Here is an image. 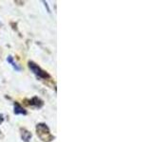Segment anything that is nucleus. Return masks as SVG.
<instances>
[{
	"label": "nucleus",
	"instance_id": "20e7f679",
	"mask_svg": "<svg viewBox=\"0 0 152 142\" xmlns=\"http://www.w3.org/2000/svg\"><path fill=\"white\" fill-rule=\"evenodd\" d=\"M7 62H8L9 64H11L12 67H13L14 69H15L16 71H20V70H21V67L15 63V62L13 61V58H12V56H9V57H8V58H7Z\"/></svg>",
	"mask_w": 152,
	"mask_h": 142
},
{
	"label": "nucleus",
	"instance_id": "39448f33",
	"mask_svg": "<svg viewBox=\"0 0 152 142\" xmlns=\"http://www.w3.org/2000/svg\"><path fill=\"white\" fill-rule=\"evenodd\" d=\"M21 136H22V139L24 141L28 142V141H30V139L31 138V134L28 131H27V130H23Z\"/></svg>",
	"mask_w": 152,
	"mask_h": 142
},
{
	"label": "nucleus",
	"instance_id": "423d86ee",
	"mask_svg": "<svg viewBox=\"0 0 152 142\" xmlns=\"http://www.w3.org/2000/svg\"><path fill=\"white\" fill-rule=\"evenodd\" d=\"M44 4H45V7H46V8L48 9V12H50V8H49V6H48V3L44 1Z\"/></svg>",
	"mask_w": 152,
	"mask_h": 142
},
{
	"label": "nucleus",
	"instance_id": "f03ea898",
	"mask_svg": "<svg viewBox=\"0 0 152 142\" xmlns=\"http://www.w3.org/2000/svg\"><path fill=\"white\" fill-rule=\"evenodd\" d=\"M28 67H30V69L32 71V73L35 74L38 78H40V79H49L50 78V75L48 74L46 71L43 70L40 66H38L35 63H33V62H28Z\"/></svg>",
	"mask_w": 152,
	"mask_h": 142
},
{
	"label": "nucleus",
	"instance_id": "0eeeda50",
	"mask_svg": "<svg viewBox=\"0 0 152 142\" xmlns=\"http://www.w3.org/2000/svg\"><path fill=\"white\" fill-rule=\"evenodd\" d=\"M3 120H4V117H3V115L2 114H0V124L3 122Z\"/></svg>",
	"mask_w": 152,
	"mask_h": 142
},
{
	"label": "nucleus",
	"instance_id": "7ed1b4c3",
	"mask_svg": "<svg viewBox=\"0 0 152 142\" xmlns=\"http://www.w3.org/2000/svg\"><path fill=\"white\" fill-rule=\"evenodd\" d=\"M14 110H13V113L15 114V115H26L27 114V111L24 109L22 106L19 105L18 103H14Z\"/></svg>",
	"mask_w": 152,
	"mask_h": 142
},
{
	"label": "nucleus",
	"instance_id": "f257e3e1",
	"mask_svg": "<svg viewBox=\"0 0 152 142\" xmlns=\"http://www.w3.org/2000/svg\"><path fill=\"white\" fill-rule=\"evenodd\" d=\"M36 131H37V135L40 138L45 141V142H50L53 139V136L50 134L49 127H48L44 123H39L36 126Z\"/></svg>",
	"mask_w": 152,
	"mask_h": 142
}]
</instances>
